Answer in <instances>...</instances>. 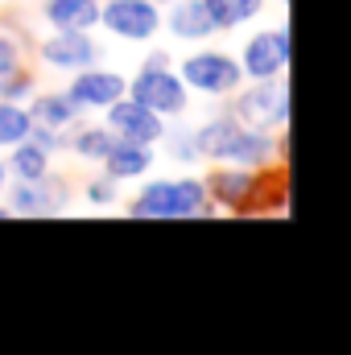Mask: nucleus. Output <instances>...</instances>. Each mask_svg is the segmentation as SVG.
Instances as JSON below:
<instances>
[{
  "instance_id": "1",
  "label": "nucleus",
  "mask_w": 351,
  "mask_h": 355,
  "mask_svg": "<svg viewBox=\"0 0 351 355\" xmlns=\"http://www.w3.org/2000/svg\"><path fill=\"white\" fill-rule=\"evenodd\" d=\"M128 215L137 219H207V215H219L211 207V194H207V182L203 178H153L137 190V198L124 207Z\"/></svg>"
},
{
  "instance_id": "2",
  "label": "nucleus",
  "mask_w": 351,
  "mask_h": 355,
  "mask_svg": "<svg viewBox=\"0 0 351 355\" xmlns=\"http://www.w3.org/2000/svg\"><path fill=\"white\" fill-rule=\"evenodd\" d=\"M228 112L261 132H285L289 128V83L281 79H261L248 91H232L228 95Z\"/></svg>"
},
{
  "instance_id": "3",
  "label": "nucleus",
  "mask_w": 351,
  "mask_h": 355,
  "mask_svg": "<svg viewBox=\"0 0 351 355\" xmlns=\"http://www.w3.org/2000/svg\"><path fill=\"white\" fill-rule=\"evenodd\" d=\"M4 194H8L12 219H50V215H62L79 190H75V182L67 174H58V170L50 166V174L33 178V182L4 186Z\"/></svg>"
},
{
  "instance_id": "4",
  "label": "nucleus",
  "mask_w": 351,
  "mask_h": 355,
  "mask_svg": "<svg viewBox=\"0 0 351 355\" xmlns=\"http://www.w3.org/2000/svg\"><path fill=\"white\" fill-rule=\"evenodd\" d=\"M178 79L198 95H211V99H228L236 87H244V71L232 54L223 50H194L178 62Z\"/></svg>"
},
{
  "instance_id": "5",
  "label": "nucleus",
  "mask_w": 351,
  "mask_h": 355,
  "mask_svg": "<svg viewBox=\"0 0 351 355\" xmlns=\"http://www.w3.org/2000/svg\"><path fill=\"white\" fill-rule=\"evenodd\" d=\"M137 103H145L149 112H157L162 120H174V116H186L190 107V91L178 79L174 67H141L132 79H128V91Z\"/></svg>"
},
{
  "instance_id": "6",
  "label": "nucleus",
  "mask_w": 351,
  "mask_h": 355,
  "mask_svg": "<svg viewBox=\"0 0 351 355\" xmlns=\"http://www.w3.org/2000/svg\"><path fill=\"white\" fill-rule=\"evenodd\" d=\"M285 137L281 132H261L248 124H232V132L223 137V145L215 149V166H244V170H264L273 162H281Z\"/></svg>"
},
{
  "instance_id": "7",
  "label": "nucleus",
  "mask_w": 351,
  "mask_h": 355,
  "mask_svg": "<svg viewBox=\"0 0 351 355\" xmlns=\"http://www.w3.org/2000/svg\"><path fill=\"white\" fill-rule=\"evenodd\" d=\"M33 58L46 67V71H83V67H95L103 58L99 42L91 37V29H54L50 37H42L33 46Z\"/></svg>"
},
{
  "instance_id": "8",
  "label": "nucleus",
  "mask_w": 351,
  "mask_h": 355,
  "mask_svg": "<svg viewBox=\"0 0 351 355\" xmlns=\"http://www.w3.org/2000/svg\"><path fill=\"white\" fill-rule=\"evenodd\" d=\"M240 71H244V83H261V79H281L289 71V25H273L261 29L244 42L240 50Z\"/></svg>"
},
{
  "instance_id": "9",
  "label": "nucleus",
  "mask_w": 351,
  "mask_h": 355,
  "mask_svg": "<svg viewBox=\"0 0 351 355\" xmlns=\"http://www.w3.org/2000/svg\"><path fill=\"white\" fill-rule=\"evenodd\" d=\"M99 25L120 42H153L162 29V8L153 0H99Z\"/></svg>"
},
{
  "instance_id": "10",
  "label": "nucleus",
  "mask_w": 351,
  "mask_h": 355,
  "mask_svg": "<svg viewBox=\"0 0 351 355\" xmlns=\"http://www.w3.org/2000/svg\"><path fill=\"white\" fill-rule=\"evenodd\" d=\"M103 124L120 137V141H132V145H149L157 149V141L166 137V120L157 112H149L145 103H137L132 95H120L116 103L103 107Z\"/></svg>"
},
{
  "instance_id": "11",
  "label": "nucleus",
  "mask_w": 351,
  "mask_h": 355,
  "mask_svg": "<svg viewBox=\"0 0 351 355\" xmlns=\"http://www.w3.org/2000/svg\"><path fill=\"white\" fill-rule=\"evenodd\" d=\"M128 91V79L120 71H103V67H83L75 71L67 95L79 103V112H103L108 103H116L120 95Z\"/></svg>"
},
{
  "instance_id": "12",
  "label": "nucleus",
  "mask_w": 351,
  "mask_h": 355,
  "mask_svg": "<svg viewBox=\"0 0 351 355\" xmlns=\"http://www.w3.org/2000/svg\"><path fill=\"white\" fill-rule=\"evenodd\" d=\"M162 29H170L178 42H207V37L219 33L203 0H170V12L162 17Z\"/></svg>"
},
{
  "instance_id": "13",
  "label": "nucleus",
  "mask_w": 351,
  "mask_h": 355,
  "mask_svg": "<svg viewBox=\"0 0 351 355\" xmlns=\"http://www.w3.org/2000/svg\"><path fill=\"white\" fill-rule=\"evenodd\" d=\"M25 112H29V120L33 124H42V128H71V124H79V103L67 95V91H33L29 99H25Z\"/></svg>"
},
{
  "instance_id": "14",
  "label": "nucleus",
  "mask_w": 351,
  "mask_h": 355,
  "mask_svg": "<svg viewBox=\"0 0 351 355\" xmlns=\"http://www.w3.org/2000/svg\"><path fill=\"white\" fill-rule=\"evenodd\" d=\"M116 141H120V137H116L108 124H71L67 153H71L75 162H83V166H99V162L112 153Z\"/></svg>"
},
{
  "instance_id": "15",
  "label": "nucleus",
  "mask_w": 351,
  "mask_h": 355,
  "mask_svg": "<svg viewBox=\"0 0 351 355\" xmlns=\"http://www.w3.org/2000/svg\"><path fill=\"white\" fill-rule=\"evenodd\" d=\"M153 166V149L149 145H132V141H116L112 153L99 162V170L116 182H132V178H145Z\"/></svg>"
},
{
  "instance_id": "16",
  "label": "nucleus",
  "mask_w": 351,
  "mask_h": 355,
  "mask_svg": "<svg viewBox=\"0 0 351 355\" xmlns=\"http://www.w3.org/2000/svg\"><path fill=\"white\" fill-rule=\"evenodd\" d=\"M42 21L50 29H95L99 0H42Z\"/></svg>"
},
{
  "instance_id": "17",
  "label": "nucleus",
  "mask_w": 351,
  "mask_h": 355,
  "mask_svg": "<svg viewBox=\"0 0 351 355\" xmlns=\"http://www.w3.org/2000/svg\"><path fill=\"white\" fill-rule=\"evenodd\" d=\"M8 178H17V182H33V178L50 174V166H54V157L42 149V145H33L29 137L25 141H17L12 149H8Z\"/></svg>"
},
{
  "instance_id": "18",
  "label": "nucleus",
  "mask_w": 351,
  "mask_h": 355,
  "mask_svg": "<svg viewBox=\"0 0 351 355\" xmlns=\"http://www.w3.org/2000/svg\"><path fill=\"white\" fill-rule=\"evenodd\" d=\"M203 4H207L215 29H240L264 12V0H203Z\"/></svg>"
},
{
  "instance_id": "19",
  "label": "nucleus",
  "mask_w": 351,
  "mask_h": 355,
  "mask_svg": "<svg viewBox=\"0 0 351 355\" xmlns=\"http://www.w3.org/2000/svg\"><path fill=\"white\" fill-rule=\"evenodd\" d=\"M33 128L25 103H12V99H0V149H12L17 141H25Z\"/></svg>"
},
{
  "instance_id": "20",
  "label": "nucleus",
  "mask_w": 351,
  "mask_h": 355,
  "mask_svg": "<svg viewBox=\"0 0 351 355\" xmlns=\"http://www.w3.org/2000/svg\"><path fill=\"white\" fill-rule=\"evenodd\" d=\"M157 145H166V157L170 162H182V166H190V162H198V149H194V128H170L166 124V137L157 141Z\"/></svg>"
},
{
  "instance_id": "21",
  "label": "nucleus",
  "mask_w": 351,
  "mask_h": 355,
  "mask_svg": "<svg viewBox=\"0 0 351 355\" xmlns=\"http://www.w3.org/2000/svg\"><path fill=\"white\" fill-rule=\"evenodd\" d=\"M33 91H37V75H33V67H29V62H25V67H17L12 75H4V79H0V99L25 103Z\"/></svg>"
},
{
  "instance_id": "22",
  "label": "nucleus",
  "mask_w": 351,
  "mask_h": 355,
  "mask_svg": "<svg viewBox=\"0 0 351 355\" xmlns=\"http://www.w3.org/2000/svg\"><path fill=\"white\" fill-rule=\"evenodd\" d=\"M79 190L87 194V202H95V207H112V202L120 198V182H116V178H108L103 170H99V174H91Z\"/></svg>"
},
{
  "instance_id": "23",
  "label": "nucleus",
  "mask_w": 351,
  "mask_h": 355,
  "mask_svg": "<svg viewBox=\"0 0 351 355\" xmlns=\"http://www.w3.org/2000/svg\"><path fill=\"white\" fill-rule=\"evenodd\" d=\"M67 137H71V128H42V124L29 128V141L42 145L50 157H54V153H67Z\"/></svg>"
},
{
  "instance_id": "24",
  "label": "nucleus",
  "mask_w": 351,
  "mask_h": 355,
  "mask_svg": "<svg viewBox=\"0 0 351 355\" xmlns=\"http://www.w3.org/2000/svg\"><path fill=\"white\" fill-rule=\"evenodd\" d=\"M141 67H174V62H170V54H166V50H153Z\"/></svg>"
},
{
  "instance_id": "25",
  "label": "nucleus",
  "mask_w": 351,
  "mask_h": 355,
  "mask_svg": "<svg viewBox=\"0 0 351 355\" xmlns=\"http://www.w3.org/2000/svg\"><path fill=\"white\" fill-rule=\"evenodd\" d=\"M4 186H8V166H4V157H0V194H4Z\"/></svg>"
},
{
  "instance_id": "26",
  "label": "nucleus",
  "mask_w": 351,
  "mask_h": 355,
  "mask_svg": "<svg viewBox=\"0 0 351 355\" xmlns=\"http://www.w3.org/2000/svg\"><path fill=\"white\" fill-rule=\"evenodd\" d=\"M153 4H170V0H153Z\"/></svg>"
},
{
  "instance_id": "27",
  "label": "nucleus",
  "mask_w": 351,
  "mask_h": 355,
  "mask_svg": "<svg viewBox=\"0 0 351 355\" xmlns=\"http://www.w3.org/2000/svg\"><path fill=\"white\" fill-rule=\"evenodd\" d=\"M281 4H289V0H281Z\"/></svg>"
}]
</instances>
